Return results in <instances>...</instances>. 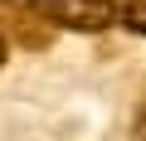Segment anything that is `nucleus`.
Instances as JSON below:
<instances>
[{"mask_svg": "<svg viewBox=\"0 0 146 141\" xmlns=\"http://www.w3.org/2000/svg\"><path fill=\"white\" fill-rule=\"evenodd\" d=\"M102 5H107V10L117 15V20H122V15H131V10H141L146 0H102Z\"/></svg>", "mask_w": 146, "mask_h": 141, "instance_id": "obj_3", "label": "nucleus"}, {"mask_svg": "<svg viewBox=\"0 0 146 141\" xmlns=\"http://www.w3.org/2000/svg\"><path fill=\"white\" fill-rule=\"evenodd\" d=\"M0 39H5V44H20V49H49L54 29L34 20L29 0H0Z\"/></svg>", "mask_w": 146, "mask_h": 141, "instance_id": "obj_2", "label": "nucleus"}, {"mask_svg": "<svg viewBox=\"0 0 146 141\" xmlns=\"http://www.w3.org/2000/svg\"><path fill=\"white\" fill-rule=\"evenodd\" d=\"M131 131H136V141H146V107L136 112V126H131Z\"/></svg>", "mask_w": 146, "mask_h": 141, "instance_id": "obj_5", "label": "nucleus"}, {"mask_svg": "<svg viewBox=\"0 0 146 141\" xmlns=\"http://www.w3.org/2000/svg\"><path fill=\"white\" fill-rule=\"evenodd\" d=\"M29 10L49 29H73V34H102L117 24V15L102 0H29Z\"/></svg>", "mask_w": 146, "mask_h": 141, "instance_id": "obj_1", "label": "nucleus"}, {"mask_svg": "<svg viewBox=\"0 0 146 141\" xmlns=\"http://www.w3.org/2000/svg\"><path fill=\"white\" fill-rule=\"evenodd\" d=\"M5 58H10V44H5V39H0V68H5Z\"/></svg>", "mask_w": 146, "mask_h": 141, "instance_id": "obj_6", "label": "nucleus"}, {"mask_svg": "<svg viewBox=\"0 0 146 141\" xmlns=\"http://www.w3.org/2000/svg\"><path fill=\"white\" fill-rule=\"evenodd\" d=\"M122 24H127L131 34H146V5H141V10H131V15H122Z\"/></svg>", "mask_w": 146, "mask_h": 141, "instance_id": "obj_4", "label": "nucleus"}]
</instances>
